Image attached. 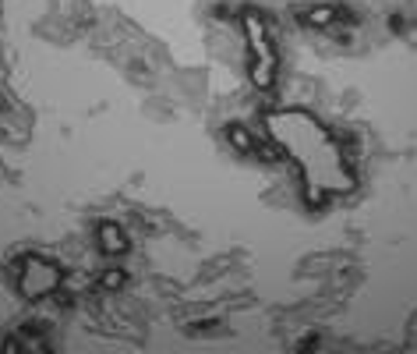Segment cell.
<instances>
[{
	"mask_svg": "<svg viewBox=\"0 0 417 354\" xmlns=\"http://www.w3.org/2000/svg\"><path fill=\"white\" fill-rule=\"evenodd\" d=\"M227 138H230V145L237 149V153H251L255 145H251V135L244 131V128H227Z\"/></svg>",
	"mask_w": 417,
	"mask_h": 354,
	"instance_id": "cell-5",
	"label": "cell"
},
{
	"mask_svg": "<svg viewBox=\"0 0 417 354\" xmlns=\"http://www.w3.org/2000/svg\"><path fill=\"white\" fill-rule=\"evenodd\" d=\"M99 241H103V248H106L110 255L124 252V245H127V241H124V234L117 231V223H103V227H99Z\"/></svg>",
	"mask_w": 417,
	"mask_h": 354,
	"instance_id": "cell-4",
	"label": "cell"
},
{
	"mask_svg": "<svg viewBox=\"0 0 417 354\" xmlns=\"http://www.w3.org/2000/svg\"><path fill=\"white\" fill-rule=\"evenodd\" d=\"M304 18H308V25H329V21L336 18V7H329V4H326V7H312Z\"/></svg>",
	"mask_w": 417,
	"mask_h": 354,
	"instance_id": "cell-6",
	"label": "cell"
},
{
	"mask_svg": "<svg viewBox=\"0 0 417 354\" xmlns=\"http://www.w3.org/2000/svg\"><path fill=\"white\" fill-rule=\"evenodd\" d=\"M18 284H21V294L25 298H46L57 284H60V270L46 259H35L28 255L21 262V273H18Z\"/></svg>",
	"mask_w": 417,
	"mask_h": 354,
	"instance_id": "cell-3",
	"label": "cell"
},
{
	"mask_svg": "<svg viewBox=\"0 0 417 354\" xmlns=\"http://www.w3.org/2000/svg\"><path fill=\"white\" fill-rule=\"evenodd\" d=\"M269 135L273 142L301 167L308 202L319 206L326 195H343L354 188V174L343 163L340 145L333 135L304 110H280L269 117Z\"/></svg>",
	"mask_w": 417,
	"mask_h": 354,
	"instance_id": "cell-1",
	"label": "cell"
},
{
	"mask_svg": "<svg viewBox=\"0 0 417 354\" xmlns=\"http://www.w3.org/2000/svg\"><path fill=\"white\" fill-rule=\"evenodd\" d=\"M103 284L113 291V287H120V284H124V273H106V277H103Z\"/></svg>",
	"mask_w": 417,
	"mask_h": 354,
	"instance_id": "cell-7",
	"label": "cell"
},
{
	"mask_svg": "<svg viewBox=\"0 0 417 354\" xmlns=\"http://www.w3.org/2000/svg\"><path fill=\"white\" fill-rule=\"evenodd\" d=\"M244 32L251 46V85L255 89H273L276 82V50L269 39V25L258 14H244Z\"/></svg>",
	"mask_w": 417,
	"mask_h": 354,
	"instance_id": "cell-2",
	"label": "cell"
}]
</instances>
